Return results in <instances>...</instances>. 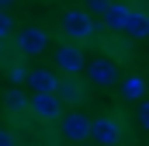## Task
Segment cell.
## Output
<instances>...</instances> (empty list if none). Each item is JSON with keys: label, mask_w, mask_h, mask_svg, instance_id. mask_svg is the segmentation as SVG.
Instances as JSON below:
<instances>
[{"label": "cell", "mask_w": 149, "mask_h": 146, "mask_svg": "<svg viewBox=\"0 0 149 146\" xmlns=\"http://www.w3.org/2000/svg\"><path fill=\"white\" fill-rule=\"evenodd\" d=\"M28 111L42 122H52V118L63 115V105H59L56 94H28Z\"/></svg>", "instance_id": "obj_7"}, {"label": "cell", "mask_w": 149, "mask_h": 146, "mask_svg": "<svg viewBox=\"0 0 149 146\" xmlns=\"http://www.w3.org/2000/svg\"><path fill=\"white\" fill-rule=\"evenodd\" d=\"M128 14H132V7H128V4H108L104 28L114 32V35H121V32H125V25H128Z\"/></svg>", "instance_id": "obj_11"}, {"label": "cell", "mask_w": 149, "mask_h": 146, "mask_svg": "<svg viewBox=\"0 0 149 146\" xmlns=\"http://www.w3.org/2000/svg\"><path fill=\"white\" fill-rule=\"evenodd\" d=\"M125 35H128V38H149V11L132 7L128 25H125Z\"/></svg>", "instance_id": "obj_12"}, {"label": "cell", "mask_w": 149, "mask_h": 146, "mask_svg": "<svg viewBox=\"0 0 149 146\" xmlns=\"http://www.w3.org/2000/svg\"><path fill=\"white\" fill-rule=\"evenodd\" d=\"M7 80H10V87H21V84L28 80V66H21V63H7Z\"/></svg>", "instance_id": "obj_14"}, {"label": "cell", "mask_w": 149, "mask_h": 146, "mask_svg": "<svg viewBox=\"0 0 149 146\" xmlns=\"http://www.w3.org/2000/svg\"><path fill=\"white\" fill-rule=\"evenodd\" d=\"M3 108L10 111V115L28 111V94H24L21 87H7V94H3Z\"/></svg>", "instance_id": "obj_13"}, {"label": "cell", "mask_w": 149, "mask_h": 146, "mask_svg": "<svg viewBox=\"0 0 149 146\" xmlns=\"http://www.w3.org/2000/svg\"><path fill=\"white\" fill-rule=\"evenodd\" d=\"M59 136L66 139V143H87L90 139V118L83 115V111H66V115H59Z\"/></svg>", "instance_id": "obj_2"}, {"label": "cell", "mask_w": 149, "mask_h": 146, "mask_svg": "<svg viewBox=\"0 0 149 146\" xmlns=\"http://www.w3.org/2000/svg\"><path fill=\"white\" fill-rule=\"evenodd\" d=\"M10 35H14V18H10L7 11H0V42L10 38Z\"/></svg>", "instance_id": "obj_16"}, {"label": "cell", "mask_w": 149, "mask_h": 146, "mask_svg": "<svg viewBox=\"0 0 149 146\" xmlns=\"http://www.w3.org/2000/svg\"><path fill=\"white\" fill-rule=\"evenodd\" d=\"M52 56H56V66L66 73V77H76V73H83V66H87L83 45H73V42H63Z\"/></svg>", "instance_id": "obj_5"}, {"label": "cell", "mask_w": 149, "mask_h": 146, "mask_svg": "<svg viewBox=\"0 0 149 146\" xmlns=\"http://www.w3.org/2000/svg\"><path fill=\"white\" fill-rule=\"evenodd\" d=\"M118 84H121V101H142L146 98V87H149V80L142 73H128Z\"/></svg>", "instance_id": "obj_9"}, {"label": "cell", "mask_w": 149, "mask_h": 146, "mask_svg": "<svg viewBox=\"0 0 149 146\" xmlns=\"http://www.w3.org/2000/svg\"><path fill=\"white\" fill-rule=\"evenodd\" d=\"M0 146H17V136L10 129H0Z\"/></svg>", "instance_id": "obj_18"}, {"label": "cell", "mask_w": 149, "mask_h": 146, "mask_svg": "<svg viewBox=\"0 0 149 146\" xmlns=\"http://www.w3.org/2000/svg\"><path fill=\"white\" fill-rule=\"evenodd\" d=\"M0 52H3V42H0Z\"/></svg>", "instance_id": "obj_19"}, {"label": "cell", "mask_w": 149, "mask_h": 146, "mask_svg": "<svg viewBox=\"0 0 149 146\" xmlns=\"http://www.w3.org/2000/svg\"><path fill=\"white\" fill-rule=\"evenodd\" d=\"M90 136H94V143H101V146H118L121 139H125V129H121L118 118L101 115V118L90 122Z\"/></svg>", "instance_id": "obj_4"}, {"label": "cell", "mask_w": 149, "mask_h": 146, "mask_svg": "<svg viewBox=\"0 0 149 146\" xmlns=\"http://www.w3.org/2000/svg\"><path fill=\"white\" fill-rule=\"evenodd\" d=\"M59 32L66 35V42L80 45V42H87V38L97 35V25L83 14V7H70V11H63V18H59Z\"/></svg>", "instance_id": "obj_1"}, {"label": "cell", "mask_w": 149, "mask_h": 146, "mask_svg": "<svg viewBox=\"0 0 149 146\" xmlns=\"http://www.w3.org/2000/svg\"><path fill=\"white\" fill-rule=\"evenodd\" d=\"M135 118H139V125L149 129V101H139V108H135Z\"/></svg>", "instance_id": "obj_17"}, {"label": "cell", "mask_w": 149, "mask_h": 146, "mask_svg": "<svg viewBox=\"0 0 149 146\" xmlns=\"http://www.w3.org/2000/svg\"><path fill=\"white\" fill-rule=\"evenodd\" d=\"M24 84L31 87V94H56L59 77L52 70H28V80H24Z\"/></svg>", "instance_id": "obj_8"}, {"label": "cell", "mask_w": 149, "mask_h": 146, "mask_svg": "<svg viewBox=\"0 0 149 146\" xmlns=\"http://www.w3.org/2000/svg\"><path fill=\"white\" fill-rule=\"evenodd\" d=\"M83 14H87L90 21H94V18H101V21H104V14H108V0H90V4L83 7Z\"/></svg>", "instance_id": "obj_15"}, {"label": "cell", "mask_w": 149, "mask_h": 146, "mask_svg": "<svg viewBox=\"0 0 149 146\" xmlns=\"http://www.w3.org/2000/svg\"><path fill=\"white\" fill-rule=\"evenodd\" d=\"M83 94H87V91H83V87L76 84L73 77H59L56 98H59V105H63V108H66V105H80V101H83Z\"/></svg>", "instance_id": "obj_10"}, {"label": "cell", "mask_w": 149, "mask_h": 146, "mask_svg": "<svg viewBox=\"0 0 149 146\" xmlns=\"http://www.w3.org/2000/svg\"><path fill=\"white\" fill-rule=\"evenodd\" d=\"M83 73H87V80L97 84V87H114V84L121 80V77H118V66H114L111 59H94V63L83 66Z\"/></svg>", "instance_id": "obj_6"}, {"label": "cell", "mask_w": 149, "mask_h": 146, "mask_svg": "<svg viewBox=\"0 0 149 146\" xmlns=\"http://www.w3.org/2000/svg\"><path fill=\"white\" fill-rule=\"evenodd\" d=\"M45 45H49V35H45V28H38V25H24V28L17 32V56H21V59L42 56Z\"/></svg>", "instance_id": "obj_3"}, {"label": "cell", "mask_w": 149, "mask_h": 146, "mask_svg": "<svg viewBox=\"0 0 149 146\" xmlns=\"http://www.w3.org/2000/svg\"><path fill=\"white\" fill-rule=\"evenodd\" d=\"M80 146H90V143H80Z\"/></svg>", "instance_id": "obj_20"}]
</instances>
